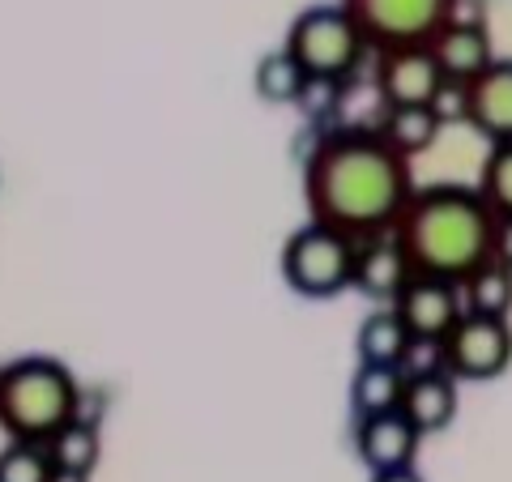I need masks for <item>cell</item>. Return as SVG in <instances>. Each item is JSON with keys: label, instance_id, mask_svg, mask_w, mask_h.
<instances>
[{"label": "cell", "instance_id": "cell-1", "mask_svg": "<svg viewBox=\"0 0 512 482\" xmlns=\"http://www.w3.org/2000/svg\"><path fill=\"white\" fill-rule=\"evenodd\" d=\"M414 192L410 158L397 154L380 128L342 124L316 137L303 163V201L308 214L346 235L393 231Z\"/></svg>", "mask_w": 512, "mask_h": 482}, {"label": "cell", "instance_id": "cell-2", "mask_svg": "<svg viewBox=\"0 0 512 482\" xmlns=\"http://www.w3.org/2000/svg\"><path fill=\"white\" fill-rule=\"evenodd\" d=\"M393 235L414 273L466 282L478 265L491 261L495 210L478 184H427L410 192Z\"/></svg>", "mask_w": 512, "mask_h": 482}, {"label": "cell", "instance_id": "cell-3", "mask_svg": "<svg viewBox=\"0 0 512 482\" xmlns=\"http://www.w3.org/2000/svg\"><path fill=\"white\" fill-rule=\"evenodd\" d=\"M82 414V384L52 355H26L0 367V431L47 444Z\"/></svg>", "mask_w": 512, "mask_h": 482}, {"label": "cell", "instance_id": "cell-4", "mask_svg": "<svg viewBox=\"0 0 512 482\" xmlns=\"http://www.w3.org/2000/svg\"><path fill=\"white\" fill-rule=\"evenodd\" d=\"M282 47L308 69V77H329V82H346L372 52L363 26L342 0L338 5H308L303 13H295Z\"/></svg>", "mask_w": 512, "mask_h": 482}, {"label": "cell", "instance_id": "cell-5", "mask_svg": "<svg viewBox=\"0 0 512 482\" xmlns=\"http://www.w3.org/2000/svg\"><path fill=\"white\" fill-rule=\"evenodd\" d=\"M359 239L320 218H308L282 244V282L303 299H333L350 291Z\"/></svg>", "mask_w": 512, "mask_h": 482}, {"label": "cell", "instance_id": "cell-6", "mask_svg": "<svg viewBox=\"0 0 512 482\" xmlns=\"http://www.w3.org/2000/svg\"><path fill=\"white\" fill-rule=\"evenodd\" d=\"M342 5L355 13L372 52L431 43L444 22L457 18V0H342Z\"/></svg>", "mask_w": 512, "mask_h": 482}, {"label": "cell", "instance_id": "cell-7", "mask_svg": "<svg viewBox=\"0 0 512 482\" xmlns=\"http://www.w3.org/2000/svg\"><path fill=\"white\" fill-rule=\"evenodd\" d=\"M444 363L457 380L487 384L512 367V325L508 316L466 312L444 337Z\"/></svg>", "mask_w": 512, "mask_h": 482}, {"label": "cell", "instance_id": "cell-8", "mask_svg": "<svg viewBox=\"0 0 512 482\" xmlns=\"http://www.w3.org/2000/svg\"><path fill=\"white\" fill-rule=\"evenodd\" d=\"M444 86V69L431 43L384 47L376 52V94L384 107H431Z\"/></svg>", "mask_w": 512, "mask_h": 482}, {"label": "cell", "instance_id": "cell-9", "mask_svg": "<svg viewBox=\"0 0 512 482\" xmlns=\"http://www.w3.org/2000/svg\"><path fill=\"white\" fill-rule=\"evenodd\" d=\"M393 312L402 316V325L410 329V337H444L453 333V325L466 316V299H461V282L448 278H427V273H414L402 286V295L393 299Z\"/></svg>", "mask_w": 512, "mask_h": 482}, {"label": "cell", "instance_id": "cell-10", "mask_svg": "<svg viewBox=\"0 0 512 482\" xmlns=\"http://www.w3.org/2000/svg\"><path fill=\"white\" fill-rule=\"evenodd\" d=\"M410 278H414L410 256H406L402 244H397L393 231H376V235L359 239L350 291H359L363 299H372V303H393Z\"/></svg>", "mask_w": 512, "mask_h": 482}, {"label": "cell", "instance_id": "cell-11", "mask_svg": "<svg viewBox=\"0 0 512 482\" xmlns=\"http://www.w3.org/2000/svg\"><path fill=\"white\" fill-rule=\"evenodd\" d=\"M419 444H423V431L402 410L355 419V457L367 465V474L414 465L419 461Z\"/></svg>", "mask_w": 512, "mask_h": 482}, {"label": "cell", "instance_id": "cell-12", "mask_svg": "<svg viewBox=\"0 0 512 482\" xmlns=\"http://www.w3.org/2000/svg\"><path fill=\"white\" fill-rule=\"evenodd\" d=\"M466 124L487 141H512V60L495 56L483 73L466 82Z\"/></svg>", "mask_w": 512, "mask_h": 482}, {"label": "cell", "instance_id": "cell-13", "mask_svg": "<svg viewBox=\"0 0 512 482\" xmlns=\"http://www.w3.org/2000/svg\"><path fill=\"white\" fill-rule=\"evenodd\" d=\"M431 52H436L444 77H453V82H474V77L495 60L491 30L483 22L461 18V13L453 22H444V30L431 39Z\"/></svg>", "mask_w": 512, "mask_h": 482}, {"label": "cell", "instance_id": "cell-14", "mask_svg": "<svg viewBox=\"0 0 512 482\" xmlns=\"http://www.w3.org/2000/svg\"><path fill=\"white\" fill-rule=\"evenodd\" d=\"M457 376L453 372H431V376H414L406 380V397H402V414L423 431V436H436L448 431L457 419L461 393H457Z\"/></svg>", "mask_w": 512, "mask_h": 482}, {"label": "cell", "instance_id": "cell-15", "mask_svg": "<svg viewBox=\"0 0 512 482\" xmlns=\"http://www.w3.org/2000/svg\"><path fill=\"white\" fill-rule=\"evenodd\" d=\"M406 376L393 363H359L355 380H350V414L367 419V414H389L402 410Z\"/></svg>", "mask_w": 512, "mask_h": 482}, {"label": "cell", "instance_id": "cell-16", "mask_svg": "<svg viewBox=\"0 0 512 482\" xmlns=\"http://www.w3.org/2000/svg\"><path fill=\"white\" fill-rule=\"evenodd\" d=\"M252 90L265 107H299L303 90H308V69H303L286 47H278V52H265L256 60Z\"/></svg>", "mask_w": 512, "mask_h": 482}, {"label": "cell", "instance_id": "cell-17", "mask_svg": "<svg viewBox=\"0 0 512 482\" xmlns=\"http://www.w3.org/2000/svg\"><path fill=\"white\" fill-rule=\"evenodd\" d=\"M406 342H410V329L402 325V316L393 312V303H376V308L359 320L355 355H359V363H393L397 367L406 355Z\"/></svg>", "mask_w": 512, "mask_h": 482}, {"label": "cell", "instance_id": "cell-18", "mask_svg": "<svg viewBox=\"0 0 512 482\" xmlns=\"http://www.w3.org/2000/svg\"><path fill=\"white\" fill-rule=\"evenodd\" d=\"M47 453H52L56 474H77V478H90L94 465L103 457V436H99V423L94 419H69L52 440H47Z\"/></svg>", "mask_w": 512, "mask_h": 482}, {"label": "cell", "instance_id": "cell-19", "mask_svg": "<svg viewBox=\"0 0 512 482\" xmlns=\"http://www.w3.org/2000/svg\"><path fill=\"white\" fill-rule=\"evenodd\" d=\"M376 128H380V137L406 158L427 154L436 146V137L444 133V124L431 107H384V120Z\"/></svg>", "mask_w": 512, "mask_h": 482}, {"label": "cell", "instance_id": "cell-20", "mask_svg": "<svg viewBox=\"0 0 512 482\" xmlns=\"http://www.w3.org/2000/svg\"><path fill=\"white\" fill-rule=\"evenodd\" d=\"M461 299H466V312L512 316V265L495 261V256L483 261L461 282Z\"/></svg>", "mask_w": 512, "mask_h": 482}, {"label": "cell", "instance_id": "cell-21", "mask_svg": "<svg viewBox=\"0 0 512 482\" xmlns=\"http://www.w3.org/2000/svg\"><path fill=\"white\" fill-rule=\"evenodd\" d=\"M0 482H56V465L47 444L9 440L0 448Z\"/></svg>", "mask_w": 512, "mask_h": 482}, {"label": "cell", "instance_id": "cell-22", "mask_svg": "<svg viewBox=\"0 0 512 482\" xmlns=\"http://www.w3.org/2000/svg\"><path fill=\"white\" fill-rule=\"evenodd\" d=\"M478 192L495 214H512V141H491L483 171H478Z\"/></svg>", "mask_w": 512, "mask_h": 482}, {"label": "cell", "instance_id": "cell-23", "mask_svg": "<svg viewBox=\"0 0 512 482\" xmlns=\"http://www.w3.org/2000/svg\"><path fill=\"white\" fill-rule=\"evenodd\" d=\"M402 376L414 380V376H431V372H448L444 363V342L440 337H410L406 342V355H402Z\"/></svg>", "mask_w": 512, "mask_h": 482}, {"label": "cell", "instance_id": "cell-24", "mask_svg": "<svg viewBox=\"0 0 512 482\" xmlns=\"http://www.w3.org/2000/svg\"><path fill=\"white\" fill-rule=\"evenodd\" d=\"M431 111L440 116V124H444V128L466 124V111H470L466 82H453V77H444V86L436 90V99H431Z\"/></svg>", "mask_w": 512, "mask_h": 482}, {"label": "cell", "instance_id": "cell-25", "mask_svg": "<svg viewBox=\"0 0 512 482\" xmlns=\"http://www.w3.org/2000/svg\"><path fill=\"white\" fill-rule=\"evenodd\" d=\"M491 256L512 265V214H495V235H491Z\"/></svg>", "mask_w": 512, "mask_h": 482}, {"label": "cell", "instance_id": "cell-26", "mask_svg": "<svg viewBox=\"0 0 512 482\" xmlns=\"http://www.w3.org/2000/svg\"><path fill=\"white\" fill-rule=\"evenodd\" d=\"M367 482H427V478L414 470V465H397V470H376Z\"/></svg>", "mask_w": 512, "mask_h": 482}]
</instances>
